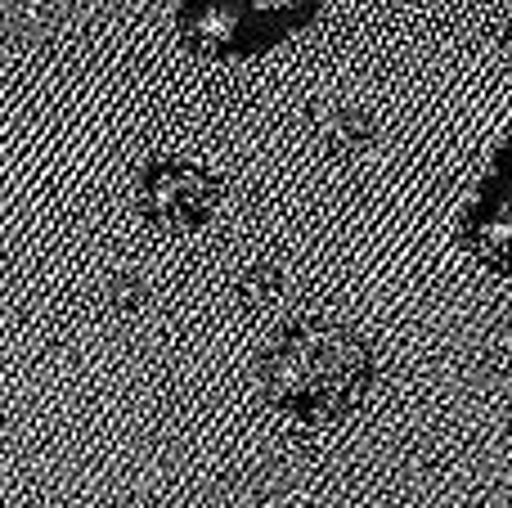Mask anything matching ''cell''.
I'll return each instance as SVG.
<instances>
[{
    "label": "cell",
    "mask_w": 512,
    "mask_h": 508,
    "mask_svg": "<svg viewBox=\"0 0 512 508\" xmlns=\"http://www.w3.org/2000/svg\"><path fill=\"white\" fill-rule=\"evenodd\" d=\"M324 0H189L176 5V32L203 59H252L310 27Z\"/></svg>",
    "instance_id": "cell-2"
},
{
    "label": "cell",
    "mask_w": 512,
    "mask_h": 508,
    "mask_svg": "<svg viewBox=\"0 0 512 508\" xmlns=\"http://www.w3.org/2000/svg\"><path fill=\"white\" fill-rule=\"evenodd\" d=\"M459 243L486 270L512 279V135L495 149L472 203L463 207Z\"/></svg>",
    "instance_id": "cell-4"
},
{
    "label": "cell",
    "mask_w": 512,
    "mask_h": 508,
    "mask_svg": "<svg viewBox=\"0 0 512 508\" xmlns=\"http://www.w3.org/2000/svg\"><path fill=\"white\" fill-rule=\"evenodd\" d=\"M135 198H140V212L149 225H158L167 234H189L212 225L216 207H221V180L212 171H203L198 162L153 158L144 162Z\"/></svg>",
    "instance_id": "cell-3"
},
{
    "label": "cell",
    "mask_w": 512,
    "mask_h": 508,
    "mask_svg": "<svg viewBox=\"0 0 512 508\" xmlns=\"http://www.w3.org/2000/svg\"><path fill=\"white\" fill-rule=\"evenodd\" d=\"M256 374H261L265 401L283 419L301 428H333L364 405L378 365H373L369 342L355 329L306 315L274 329L256 360Z\"/></svg>",
    "instance_id": "cell-1"
}]
</instances>
